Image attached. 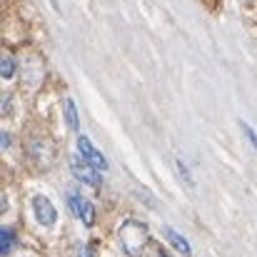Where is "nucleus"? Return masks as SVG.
I'll use <instances>...</instances> for the list:
<instances>
[{
  "label": "nucleus",
  "mask_w": 257,
  "mask_h": 257,
  "mask_svg": "<svg viewBox=\"0 0 257 257\" xmlns=\"http://www.w3.org/2000/svg\"><path fill=\"white\" fill-rule=\"evenodd\" d=\"M160 257H168V255H160Z\"/></svg>",
  "instance_id": "4468645a"
},
{
  "label": "nucleus",
  "mask_w": 257,
  "mask_h": 257,
  "mask_svg": "<svg viewBox=\"0 0 257 257\" xmlns=\"http://www.w3.org/2000/svg\"><path fill=\"white\" fill-rule=\"evenodd\" d=\"M80 257H92V252H90L87 247H83V250H80Z\"/></svg>",
  "instance_id": "ddd939ff"
},
{
  "label": "nucleus",
  "mask_w": 257,
  "mask_h": 257,
  "mask_svg": "<svg viewBox=\"0 0 257 257\" xmlns=\"http://www.w3.org/2000/svg\"><path fill=\"white\" fill-rule=\"evenodd\" d=\"M0 75L3 78H13L15 75V60H13V55H3L0 58Z\"/></svg>",
  "instance_id": "9d476101"
},
{
  "label": "nucleus",
  "mask_w": 257,
  "mask_h": 257,
  "mask_svg": "<svg viewBox=\"0 0 257 257\" xmlns=\"http://www.w3.org/2000/svg\"><path fill=\"white\" fill-rule=\"evenodd\" d=\"M63 110H65V120H68V127L70 130H80V120H78V107H75V102L70 100V97H65V102H63Z\"/></svg>",
  "instance_id": "0eeeda50"
},
{
  "label": "nucleus",
  "mask_w": 257,
  "mask_h": 257,
  "mask_svg": "<svg viewBox=\"0 0 257 257\" xmlns=\"http://www.w3.org/2000/svg\"><path fill=\"white\" fill-rule=\"evenodd\" d=\"M68 205H70V212L83 220V212H85V205H87L85 197H80L75 190H70V192H68Z\"/></svg>",
  "instance_id": "6e6552de"
},
{
  "label": "nucleus",
  "mask_w": 257,
  "mask_h": 257,
  "mask_svg": "<svg viewBox=\"0 0 257 257\" xmlns=\"http://www.w3.org/2000/svg\"><path fill=\"white\" fill-rule=\"evenodd\" d=\"M33 210H35V217H38V222H40V225H45V227L55 225L58 212H55V207H53V202H50L48 197L35 195V197H33Z\"/></svg>",
  "instance_id": "39448f33"
},
{
  "label": "nucleus",
  "mask_w": 257,
  "mask_h": 257,
  "mask_svg": "<svg viewBox=\"0 0 257 257\" xmlns=\"http://www.w3.org/2000/svg\"><path fill=\"white\" fill-rule=\"evenodd\" d=\"M165 235H168L170 245L175 247V250H177V252H182L185 257H190V252H192V250H190V242H187V240H185L180 232H175L172 227H165Z\"/></svg>",
  "instance_id": "423d86ee"
},
{
  "label": "nucleus",
  "mask_w": 257,
  "mask_h": 257,
  "mask_svg": "<svg viewBox=\"0 0 257 257\" xmlns=\"http://www.w3.org/2000/svg\"><path fill=\"white\" fill-rule=\"evenodd\" d=\"M78 153L83 155V160H87L95 170H107V160H105V155L87 140L85 135H80L78 138Z\"/></svg>",
  "instance_id": "20e7f679"
},
{
  "label": "nucleus",
  "mask_w": 257,
  "mask_h": 257,
  "mask_svg": "<svg viewBox=\"0 0 257 257\" xmlns=\"http://www.w3.org/2000/svg\"><path fill=\"white\" fill-rule=\"evenodd\" d=\"M240 125H242V133H245V135L250 138V143H252V148H257V135H255V130H252V127H250L247 122H240Z\"/></svg>",
  "instance_id": "9b49d317"
},
{
  "label": "nucleus",
  "mask_w": 257,
  "mask_h": 257,
  "mask_svg": "<svg viewBox=\"0 0 257 257\" xmlns=\"http://www.w3.org/2000/svg\"><path fill=\"white\" fill-rule=\"evenodd\" d=\"M28 155L38 168H50L55 160V148L48 138H33L28 143Z\"/></svg>",
  "instance_id": "f03ea898"
},
{
  "label": "nucleus",
  "mask_w": 257,
  "mask_h": 257,
  "mask_svg": "<svg viewBox=\"0 0 257 257\" xmlns=\"http://www.w3.org/2000/svg\"><path fill=\"white\" fill-rule=\"evenodd\" d=\"M13 247H15V232L8 230V227H3V230H0V252L8 255Z\"/></svg>",
  "instance_id": "1a4fd4ad"
},
{
  "label": "nucleus",
  "mask_w": 257,
  "mask_h": 257,
  "mask_svg": "<svg viewBox=\"0 0 257 257\" xmlns=\"http://www.w3.org/2000/svg\"><path fill=\"white\" fill-rule=\"evenodd\" d=\"M0 143H3V148H8V145H10V135L3 133V135H0Z\"/></svg>",
  "instance_id": "f8f14e48"
},
{
  "label": "nucleus",
  "mask_w": 257,
  "mask_h": 257,
  "mask_svg": "<svg viewBox=\"0 0 257 257\" xmlns=\"http://www.w3.org/2000/svg\"><path fill=\"white\" fill-rule=\"evenodd\" d=\"M117 240H120V247H122L125 255L140 257L150 242V230L140 220H125L117 230Z\"/></svg>",
  "instance_id": "f257e3e1"
},
{
  "label": "nucleus",
  "mask_w": 257,
  "mask_h": 257,
  "mask_svg": "<svg viewBox=\"0 0 257 257\" xmlns=\"http://www.w3.org/2000/svg\"><path fill=\"white\" fill-rule=\"evenodd\" d=\"M70 170H73V175H75L80 182H85L90 187H100V182H102L100 170H95L87 160H83V155H73V158H70Z\"/></svg>",
  "instance_id": "7ed1b4c3"
}]
</instances>
